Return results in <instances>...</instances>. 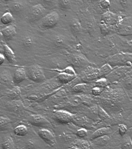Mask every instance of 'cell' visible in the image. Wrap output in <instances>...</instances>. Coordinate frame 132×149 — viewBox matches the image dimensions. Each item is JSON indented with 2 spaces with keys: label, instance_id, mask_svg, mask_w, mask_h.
<instances>
[{
  "label": "cell",
  "instance_id": "6da1fadb",
  "mask_svg": "<svg viewBox=\"0 0 132 149\" xmlns=\"http://www.w3.org/2000/svg\"><path fill=\"white\" fill-rule=\"evenodd\" d=\"M51 71L57 72L58 80L62 84H67L75 80L77 75L71 66H68L62 70L54 69Z\"/></svg>",
  "mask_w": 132,
  "mask_h": 149
},
{
  "label": "cell",
  "instance_id": "7a4b0ae2",
  "mask_svg": "<svg viewBox=\"0 0 132 149\" xmlns=\"http://www.w3.org/2000/svg\"><path fill=\"white\" fill-rule=\"evenodd\" d=\"M26 71L27 77L34 82L39 83L46 80L44 71L38 65H32L27 68Z\"/></svg>",
  "mask_w": 132,
  "mask_h": 149
},
{
  "label": "cell",
  "instance_id": "3957f363",
  "mask_svg": "<svg viewBox=\"0 0 132 149\" xmlns=\"http://www.w3.org/2000/svg\"><path fill=\"white\" fill-rule=\"evenodd\" d=\"M59 19V15L56 11L52 12L46 15L40 23V26L44 29H50L56 26Z\"/></svg>",
  "mask_w": 132,
  "mask_h": 149
},
{
  "label": "cell",
  "instance_id": "277c9868",
  "mask_svg": "<svg viewBox=\"0 0 132 149\" xmlns=\"http://www.w3.org/2000/svg\"><path fill=\"white\" fill-rule=\"evenodd\" d=\"M44 7L41 4L33 6L30 10L28 19L31 23H34L43 17L45 12Z\"/></svg>",
  "mask_w": 132,
  "mask_h": 149
},
{
  "label": "cell",
  "instance_id": "5b68a950",
  "mask_svg": "<svg viewBox=\"0 0 132 149\" xmlns=\"http://www.w3.org/2000/svg\"><path fill=\"white\" fill-rule=\"evenodd\" d=\"M102 76L100 69H98L91 66H88L83 72L82 79L83 81L87 82L93 81Z\"/></svg>",
  "mask_w": 132,
  "mask_h": 149
},
{
  "label": "cell",
  "instance_id": "8992f818",
  "mask_svg": "<svg viewBox=\"0 0 132 149\" xmlns=\"http://www.w3.org/2000/svg\"><path fill=\"white\" fill-rule=\"evenodd\" d=\"M38 134L47 144L51 147H54L57 143L55 135L50 130L46 129H41L38 131Z\"/></svg>",
  "mask_w": 132,
  "mask_h": 149
},
{
  "label": "cell",
  "instance_id": "52a82bcc",
  "mask_svg": "<svg viewBox=\"0 0 132 149\" xmlns=\"http://www.w3.org/2000/svg\"><path fill=\"white\" fill-rule=\"evenodd\" d=\"M54 119L62 124H67L71 122L73 118V115L69 112L64 110H58L54 113Z\"/></svg>",
  "mask_w": 132,
  "mask_h": 149
},
{
  "label": "cell",
  "instance_id": "ba28073f",
  "mask_svg": "<svg viewBox=\"0 0 132 149\" xmlns=\"http://www.w3.org/2000/svg\"><path fill=\"white\" fill-rule=\"evenodd\" d=\"M9 7L12 13L18 15L25 11L27 9V5L25 1L18 0L11 2Z\"/></svg>",
  "mask_w": 132,
  "mask_h": 149
},
{
  "label": "cell",
  "instance_id": "9c48e42d",
  "mask_svg": "<svg viewBox=\"0 0 132 149\" xmlns=\"http://www.w3.org/2000/svg\"><path fill=\"white\" fill-rule=\"evenodd\" d=\"M1 33L6 40H11L17 33L15 26L12 25L8 26L1 30Z\"/></svg>",
  "mask_w": 132,
  "mask_h": 149
},
{
  "label": "cell",
  "instance_id": "30bf717a",
  "mask_svg": "<svg viewBox=\"0 0 132 149\" xmlns=\"http://www.w3.org/2000/svg\"><path fill=\"white\" fill-rule=\"evenodd\" d=\"M26 77V70L23 68H18L16 70L12 77V81L15 84H18L25 80Z\"/></svg>",
  "mask_w": 132,
  "mask_h": 149
},
{
  "label": "cell",
  "instance_id": "8fae6325",
  "mask_svg": "<svg viewBox=\"0 0 132 149\" xmlns=\"http://www.w3.org/2000/svg\"><path fill=\"white\" fill-rule=\"evenodd\" d=\"M71 61L74 66L79 68L86 67L90 63L83 56L78 55L72 56Z\"/></svg>",
  "mask_w": 132,
  "mask_h": 149
},
{
  "label": "cell",
  "instance_id": "7c38bea8",
  "mask_svg": "<svg viewBox=\"0 0 132 149\" xmlns=\"http://www.w3.org/2000/svg\"><path fill=\"white\" fill-rule=\"evenodd\" d=\"M3 51H4V56L7 59L8 61L10 63L16 64L17 63V60L15 53L13 51L8 45L4 44L3 45Z\"/></svg>",
  "mask_w": 132,
  "mask_h": 149
},
{
  "label": "cell",
  "instance_id": "4fadbf2b",
  "mask_svg": "<svg viewBox=\"0 0 132 149\" xmlns=\"http://www.w3.org/2000/svg\"><path fill=\"white\" fill-rule=\"evenodd\" d=\"M110 130H111V129L107 127L100 128V129L96 130L91 135V139L93 140L98 137L108 135L110 132Z\"/></svg>",
  "mask_w": 132,
  "mask_h": 149
},
{
  "label": "cell",
  "instance_id": "5bb4252c",
  "mask_svg": "<svg viewBox=\"0 0 132 149\" xmlns=\"http://www.w3.org/2000/svg\"><path fill=\"white\" fill-rule=\"evenodd\" d=\"M69 148H91V144L90 142L86 141H79L75 144H71L69 146Z\"/></svg>",
  "mask_w": 132,
  "mask_h": 149
},
{
  "label": "cell",
  "instance_id": "9a60e30c",
  "mask_svg": "<svg viewBox=\"0 0 132 149\" xmlns=\"http://www.w3.org/2000/svg\"><path fill=\"white\" fill-rule=\"evenodd\" d=\"M0 78L1 84H8L13 81L11 73L7 70H4L1 72Z\"/></svg>",
  "mask_w": 132,
  "mask_h": 149
},
{
  "label": "cell",
  "instance_id": "2e32d148",
  "mask_svg": "<svg viewBox=\"0 0 132 149\" xmlns=\"http://www.w3.org/2000/svg\"><path fill=\"white\" fill-rule=\"evenodd\" d=\"M14 132L15 134L17 136L23 137L27 134L28 130L26 125H20L15 128Z\"/></svg>",
  "mask_w": 132,
  "mask_h": 149
},
{
  "label": "cell",
  "instance_id": "e0dca14e",
  "mask_svg": "<svg viewBox=\"0 0 132 149\" xmlns=\"http://www.w3.org/2000/svg\"><path fill=\"white\" fill-rule=\"evenodd\" d=\"M110 138L108 135L98 137L93 140L95 144L99 146H104L109 141Z\"/></svg>",
  "mask_w": 132,
  "mask_h": 149
},
{
  "label": "cell",
  "instance_id": "ac0fdd59",
  "mask_svg": "<svg viewBox=\"0 0 132 149\" xmlns=\"http://www.w3.org/2000/svg\"><path fill=\"white\" fill-rule=\"evenodd\" d=\"M14 18L12 13L10 12H7L4 14L1 18V21L3 24L7 25L13 22Z\"/></svg>",
  "mask_w": 132,
  "mask_h": 149
},
{
  "label": "cell",
  "instance_id": "d6986e66",
  "mask_svg": "<svg viewBox=\"0 0 132 149\" xmlns=\"http://www.w3.org/2000/svg\"><path fill=\"white\" fill-rule=\"evenodd\" d=\"M8 96L10 98L15 99L21 96V91L18 87H15L11 90L8 94Z\"/></svg>",
  "mask_w": 132,
  "mask_h": 149
},
{
  "label": "cell",
  "instance_id": "ffe728a7",
  "mask_svg": "<svg viewBox=\"0 0 132 149\" xmlns=\"http://www.w3.org/2000/svg\"><path fill=\"white\" fill-rule=\"evenodd\" d=\"M1 146L3 149L14 148V143L12 137L10 136L7 137L2 143Z\"/></svg>",
  "mask_w": 132,
  "mask_h": 149
},
{
  "label": "cell",
  "instance_id": "44dd1931",
  "mask_svg": "<svg viewBox=\"0 0 132 149\" xmlns=\"http://www.w3.org/2000/svg\"><path fill=\"white\" fill-rule=\"evenodd\" d=\"M70 29L74 33H78L80 32L82 30V26L80 23L79 21L76 19H74L70 22Z\"/></svg>",
  "mask_w": 132,
  "mask_h": 149
},
{
  "label": "cell",
  "instance_id": "7402d4cb",
  "mask_svg": "<svg viewBox=\"0 0 132 149\" xmlns=\"http://www.w3.org/2000/svg\"><path fill=\"white\" fill-rule=\"evenodd\" d=\"M97 114L99 118L102 120H105L110 118L109 115L108 114L105 109L99 105L97 106Z\"/></svg>",
  "mask_w": 132,
  "mask_h": 149
},
{
  "label": "cell",
  "instance_id": "603a6c76",
  "mask_svg": "<svg viewBox=\"0 0 132 149\" xmlns=\"http://www.w3.org/2000/svg\"><path fill=\"white\" fill-rule=\"evenodd\" d=\"M32 122L34 124H37L38 125H42L43 124H49L48 121L47 120L44 118L41 117V116H35L34 117L32 118Z\"/></svg>",
  "mask_w": 132,
  "mask_h": 149
},
{
  "label": "cell",
  "instance_id": "cb8c5ba5",
  "mask_svg": "<svg viewBox=\"0 0 132 149\" xmlns=\"http://www.w3.org/2000/svg\"><path fill=\"white\" fill-rule=\"evenodd\" d=\"M72 0H58V4L60 8L62 10H66L71 6Z\"/></svg>",
  "mask_w": 132,
  "mask_h": 149
},
{
  "label": "cell",
  "instance_id": "d4e9b609",
  "mask_svg": "<svg viewBox=\"0 0 132 149\" xmlns=\"http://www.w3.org/2000/svg\"><path fill=\"white\" fill-rule=\"evenodd\" d=\"M121 146L122 149H132V141L129 136L124 138Z\"/></svg>",
  "mask_w": 132,
  "mask_h": 149
},
{
  "label": "cell",
  "instance_id": "484cf974",
  "mask_svg": "<svg viewBox=\"0 0 132 149\" xmlns=\"http://www.w3.org/2000/svg\"><path fill=\"white\" fill-rule=\"evenodd\" d=\"M95 86L105 88L107 87L108 85V82L107 79L105 78H101L97 80L95 82Z\"/></svg>",
  "mask_w": 132,
  "mask_h": 149
},
{
  "label": "cell",
  "instance_id": "4316f807",
  "mask_svg": "<svg viewBox=\"0 0 132 149\" xmlns=\"http://www.w3.org/2000/svg\"><path fill=\"white\" fill-rule=\"evenodd\" d=\"M87 85L85 83L79 84L75 85L72 88L73 91L76 93H80L85 90Z\"/></svg>",
  "mask_w": 132,
  "mask_h": 149
},
{
  "label": "cell",
  "instance_id": "83f0119b",
  "mask_svg": "<svg viewBox=\"0 0 132 149\" xmlns=\"http://www.w3.org/2000/svg\"><path fill=\"white\" fill-rule=\"evenodd\" d=\"M33 38L31 36H26L23 39V44L25 47H30L33 45Z\"/></svg>",
  "mask_w": 132,
  "mask_h": 149
},
{
  "label": "cell",
  "instance_id": "f1b7e54d",
  "mask_svg": "<svg viewBox=\"0 0 132 149\" xmlns=\"http://www.w3.org/2000/svg\"><path fill=\"white\" fill-rule=\"evenodd\" d=\"M105 88L95 86L91 90V93L95 96L100 95L104 92Z\"/></svg>",
  "mask_w": 132,
  "mask_h": 149
},
{
  "label": "cell",
  "instance_id": "f546056e",
  "mask_svg": "<svg viewBox=\"0 0 132 149\" xmlns=\"http://www.w3.org/2000/svg\"><path fill=\"white\" fill-rule=\"evenodd\" d=\"M103 75H107L109 74L112 70L111 66L109 64H106L100 68Z\"/></svg>",
  "mask_w": 132,
  "mask_h": 149
},
{
  "label": "cell",
  "instance_id": "4dcf8cb0",
  "mask_svg": "<svg viewBox=\"0 0 132 149\" xmlns=\"http://www.w3.org/2000/svg\"><path fill=\"white\" fill-rule=\"evenodd\" d=\"M76 136L80 138H83L87 136L88 132L87 130L84 128H81L78 129L76 132Z\"/></svg>",
  "mask_w": 132,
  "mask_h": 149
},
{
  "label": "cell",
  "instance_id": "1f68e13d",
  "mask_svg": "<svg viewBox=\"0 0 132 149\" xmlns=\"http://www.w3.org/2000/svg\"><path fill=\"white\" fill-rule=\"evenodd\" d=\"M100 6L102 9H108L111 6L110 1L109 0H101L99 2Z\"/></svg>",
  "mask_w": 132,
  "mask_h": 149
},
{
  "label": "cell",
  "instance_id": "d6a6232c",
  "mask_svg": "<svg viewBox=\"0 0 132 149\" xmlns=\"http://www.w3.org/2000/svg\"><path fill=\"white\" fill-rule=\"evenodd\" d=\"M11 122L10 119L8 118L4 117V116H1L0 118V126L1 128H3L7 124H8Z\"/></svg>",
  "mask_w": 132,
  "mask_h": 149
},
{
  "label": "cell",
  "instance_id": "836d02e7",
  "mask_svg": "<svg viewBox=\"0 0 132 149\" xmlns=\"http://www.w3.org/2000/svg\"><path fill=\"white\" fill-rule=\"evenodd\" d=\"M118 127L120 134L122 136L124 135L127 130V126L124 124H120L118 125Z\"/></svg>",
  "mask_w": 132,
  "mask_h": 149
},
{
  "label": "cell",
  "instance_id": "e575fe53",
  "mask_svg": "<svg viewBox=\"0 0 132 149\" xmlns=\"http://www.w3.org/2000/svg\"><path fill=\"white\" fill-rule=\"evenodd\" d=\"M55 42L59 45H63L65 42V39L63 37L61 36H57L55 38Z\"/></svg>",
  "mask_w": 132,
  "mask_h": 149
},
{
  "label": "cell",
  "instance_id": "d590c367",
  "mask_svg": "<svg viewBox=\"0 0 132 149\" xmlns=\"http://www.w3.org/2000/svg\"><path fill=\"white\" fill-rule=\"evenodd\" d=\"M44 2L48 5H54L58 0H42Z\"/></svg>",
  "mask_w": 132,
  "mask_h": 149
},
{
  "label": "cell",
  "instance_id": "8d00e7d4",
  "mask_svg": "<svg viewBox=\"0 0 132 149\" xmlns=\"http://www.w3.org/2000/svg\"><path fill=\"white\" fill-rule=\"evenodd\" d=\"M5 59V57L4 55L1 54H0V65H1L4 63Z\"/></svg>",
  "mask_w": 132,
  "mask_h": 149
},
{
  "label": "cell",
  "instance_id": "74e56055",
  "mask_svg": "<svg viewBox=\"0 0 132 149\" xmlns=\"http://www.w3.org/2000/svg\"><path fill=\"white\" fill-rule=\"evenodd\" d=\"M4 1H6V2H8V1H10V0H4Z\"/></svg>",
  "mask_w": 132,
  "mask_h": 149
},
{
  "label": "cell",
  "instance_id": "f35d334b",
  "mask_svg": "<svg viewBox=\"0 0 132 149\" xmlns=\"http://www.w3.org/2000/svg\"><path fill=\"white\" fill-rule=\"evenodd\" d=\"M131 78L132 79V75H131Z\"/></svg>",
  "mask_w": 132,
  "mask_h": 149
}]
</instances>
